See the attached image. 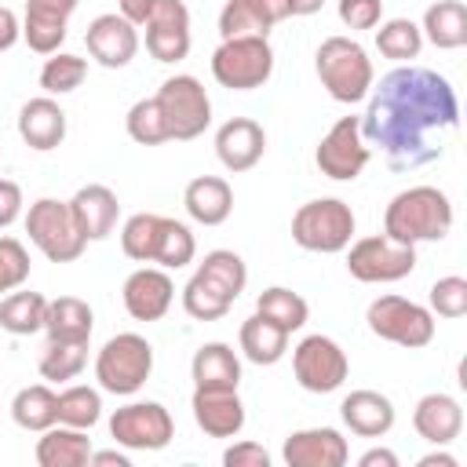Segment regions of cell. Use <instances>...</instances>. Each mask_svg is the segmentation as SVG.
<instances>
[{"label": "cell", "instance_id": "cell-55", "mask_svg": "<svg viewBox=\"0 0 467 467\" xmlns=\"http://www.w3.org/2000/svg\"><path fill=\"white\" fill-rule=\"evenodd\" d=\"M420 467H460V460L452 452H427L420 456Z\"/></svg>", "mask_w": 467, "mask_h": 467}, {"label": "cell", "instance_id": "cell-15", "mask_svg": "<svg viewBox=\"0 0 467 467\" xmlns=\"http://www.w3.org/2000/svg\"><path fill=\"white\" fill-rule=\"evenodd\" d=\"M120 299H124V310L135 321H161L171 310L175 281L168 277L164 266H139V270H131L124 277Z\"/></svg>", "mask_w": 467, "mask_h": 467}, {"label": "cell", "instance_id": "cell-19", "mask_svg": "<svg viewBox=\"0 0 467 467\" xmlns=\"http://www.w3.org/2000/svg\"><path fill=\"white\" fill-rule=\"evenodd\" d=\"M69 212H73V223H77V230H80L84 241H106L117 230L120 201H117V193L109 186L88 182V186H80L69 197Z\"/></svg>", "mask_w": 467, "mask_h": 467}, {"label": "cell", "instance_id": "cell-11", "mask_svg": "<svg viewBox=\"0 0 467 467\" xmlns=\"http://www.w3.org/2000/svg\"><path fill=\"white\" fill-rule=\"evenodd\" d=\"M350 372V361H347V350L332 339V336H306L292 347V376L303 390L310 394H332L343 387Z\"/></svg>", "mask_w": 467, "mask_h": 467}, {"label": "cell", "instance_id": "cell-52", "mask_svg": "<svg viewBox=\"0 0 467 467\" xmlns=\"http://www.w3.org/2000/svg\"><path fill=\"white\" fill-rule=\"evenodd\" d=\"M358 467H398V456L390 449H368L358 456Z\"/></svg>", "mask_w": 467, "mask_h": 467}, {"label": "cell", "instance_id": "cell-36", "mask_svg": "<svg viewBox=\"0 0 467 467\" xmlns=\"http://www.w3.org/2000/svg\"><path fill=\"white\" fill-rule=\"evenodd\" d=\"M84 77H88V58L69 55V51L47 55L44 66H40V88H44V95H51V99L77 91V88L84 84Z\"/></svg>", "mask_w": 467, "mask_h": 467}, {"label": "cell", "instance_id": "cell-4", "mask_svg": "<svg viewBox=\"0 0 467 467\" xmlns=\"http://www.w3.org/2000/svg\"><path fill=\"white\" fill-rule=\"evenodd\" d=\"M150 372H153V347L139 332H117L95 354V379H99V390L106 394L128 398L142 390Z\"/></svg>", "mask_w": 467, "mask_h": 467}, {"label": "cell", "instance_id": "cell-54", "mask_svg": "<svg viewBox=\"0 0 467 467\" xmlns=\"http://www.w3.org/2000/svg\"><path fill=\"white\" fill-rule=\"evenodd\" d=\"M325 0H288V15L292 18H306V15H317Z\"/></svg>", "mask_w": 467, "mask_h": 467}, {"label": "cell", "instance_id": "cell-33", "mask_svg": "<svg viewBox=\"0 0 467 467\" xmlns=\"http://www.w3.org/2000/svg\"><path fill=\"white\" fill-rule=\"evenodd\" d=\"M255 314H263L266 321H274L277 328H285L288 336L299 332L310 317V306L299 292L285 288V285H274V288H263L259 299H255Z\"/></svg>", "mask_w": 467, "mask_h": 467}, {"label": "cell", "instance_id": "cell-10", "mask_svg": "<svg viewBox=\"0 0 467 467\" xmlns=\"http://www.w3.org/2000/svg\"><path fill=\"white\" fill-rule=\"evenodd\" d=\"M347 248V274L361 285H390L416 270V244H401L387 234L361 237Z\"/></svg>", "mask_w": 467, "mask_h": 467}, {"label": "cell", "instance_id": "cell-29", "mask_svg": "<svg viewBox=\"0 0 467 467\" xmlns=\"http://www.w3.org/2000/svg\"><path fill=\"white\" fill-rule=\"evenodd\" d=\"M237 339H241V354L252 365H277L288 354V332L266 321L263 314H252L248 321H241Z\"/></svg>", "mask_w": 467, "mask_h": 467}, {"label": "cell", "instance_id": "cell-18", "mask_svg": "<svg viewBox=\"0 0 467 467\" xmlns=\"http://www.w3.org/2000/svg\"><path fill=\"white\" fill-rule=\"evenodd\" d=\"M281 456L288 467H343L350 449L336 427H303L285 438Z\"/></svg>", "mask_w": 467, "mask_h": 467}, {"label": "cell", "instance_id": "cell-6", "mask_svg": "<svg viewBox=\"0 0 467 467\" xmlns=\"http://www.w3.org/2000/svg\"><path fill=\"white\" fill-rule=\"evenodd\" d=\"M365 325L376 339L398 343L405 350H420L434 339V314L405 296H376L365 310Z\"/></svg>", "mask_w": 467, "mask_h": 467}, {"label": "cell", "instance_id": "cell-53", "mask_svg": "<svg viewBox=\"0 0 467 467\" xmlns=\"http://www.w3.org/2000/svg\"><path fill=\"white\" fill-rule=\"evenodd\" d=\"M88 463H95V467H131V460L124 452H117V449H106V452H95L91 449V460Z\"/></svg>", "mask_w": 467, "mask_h": 467}, {"label": "cell", "instance_id": "cell-32", "mask_svg": "<svg viewBox=\"0 0 467 467\" xmlns=\"http://www.w3.org/2000/svg\"><path fill=\"white\" fill-rule=\"evenodd\" d=\"M230 306H234V296L226 288H219L208 274L193 270V277L182 288V310L193 321H219V317L230 314Z\"/></svg>", "mask_w": 467, "mask_h": 467}, {"label": "cell", "instance_id": "cell-37", "mask_svg": "<svg viewBox=\"0 0 467 467\" xmlns=\"http://www.w3.org/2000/svg\"><path fill=\"white\" fill-rule=\"evenodd\" d=\"M99 420H102V394H99L95 387L69 383V387L58 394V423L91 431Z\"/></svg>", "mask_w": 467, "mask_h": 467}, {"label": "cell", "instance_id": "cell-35", "mask_svg": "<svg viewBox=\"0 0 467 467\" xmlns=\"http://www.w3.org/2000/svg\"><path fill=\"white\" fill-rule=\"evenodd\" d=\"M376 47L390 62H412L423 47V33L412 18H387L376 29Z\"/></svg>", "mask_w": 467, "mask_h": 467}, {"label": "cell", "instance_id": "cell-22", "mask_svg": "<svg viewBox=\"0 0 467 467\" xmlns=\"http://www.w3.org/2000/svg\"><path fill=\"white\" fill-rule=\"evenodd\" d=\"M412 427H416V434L423 441H431V445L441 449V445H449V441L460 438V431H463V409H460V401L452 394H441V390L423 394L416 401V409H412Z\"/></svg>", "mask_w": 467, "mask_h": 467}, {"label": "cell", "instance_id": "cell-39", "mask_svg": "<svg viewBox=\"0 0 467 467\" xmlns=\"http://www.w3.org/2000/svg\"><path fill=\"white\" fill-rule=\"evenodd\" d=\"M157 230H161V215L157 212H135V215H128L124 226H120V248H124V255L135 259V263H153Z\"/></svg>", "mask_w": 467, "mask_h": 467}, {"label": "cell", "instance_id": "cell-46", "mask_svg": "<svg viewBox=\"0 0 467 467\" xmlns=\"http://www.w3.org/2000/svg\"><path fill=\"white\" fill-rule=\"evenodd\" d=\"M241 4H244L248 18L255 22L259 36H270V29L288 18V0H241Z\"/></svg>", "mask_w": 467, "mask_h": 467}, {"label": "cell", "instance_id": "cell-16", "mask_svg": "<svg viewBox=\"0 0 467 467\" xmlns=\"http://www.w3.org/2000/svg\"><path fill=\"white\" fill-rule=\"evenodd\" d=\"M84 44H88V55L106 66V69H124L135 51H139V29L124 18V15H99L88 22V33H84Z\"/></svg>", "mask_w": 467, "mask_h": 467}, {"label": "cell", "instance_id": "cell-12", "mask_svg": "<svg viewBox=\"0 0 467 467\" xmlns=\"http://www.w3.org/2000/svg\"><path fill=\"white\" fill-rule=\"evenodd\" d=\"M109 438L131 452H161L175 438V420L161 401H128L109 416Z\"/></svg>", "mask_w": 467, "mask_h": 467}, {"label": "cell", "instance_id": "cell-47", "mask_svg": "<svg viewBox=\"0 0 467 467\" xmlns=\"http://www.w3.org/2000/svg\"><path fill=\"white\" fill-rule=\"evenodd\" d=\"M223 467H270V452L259 441H234L223 452Z\"/></svg>", "mask_w": 467, "mask_h": 467}, {"label": "cell", "instance_id": "cell-17", "mask_svg": "<svg viewBox=\"0 0 467 467\" xmlns=\"http://www.w3.org/2000/svg\"><path fill=\"white\" fill-rule=\"evenodd\" d=\"M266 153V131L259 120L252 117H230L226 124H219L215 131V157L226 171L241 175L252 171Z\"/></svg>", "mask_w": 467, "mask_h": 467}, {"label": "cell", "instance_id": "cell-26", "mask_svg": "<svg viewBox=\"0 0 467 467\" xmlns=\"http://www.w3.org/2000/svg\"><path fill=\"white\" fill-rule=\"evenodd\" d=\"M88 460H91L88 431L66 427V423H51L47 431H40V441H36L40 467H84Z\"/></svg>", "mask_w": 467, "mask_h": 467}, {"label": "cell", "instance_id": "cell-28", "mask_svg": "<svg viewBox=\"0 0 467 467\" xmlns=\"http://www.w3.org/2000/svg\"><path fill=\"white\" fill-rule=\"evenodd\" d=\"M423 40H431L441 51H456L467 44V7L460 0H438L423 11V26H420Z\"/></svg>", "mask_w": 467, "mask_h": 467}, {"label": "cell", "instance_id": "cell-13", "mask_svg": "<svg viewBox=\"0 0 467 467\" xmlns=\"http://www.w3.org/2000/svg\"><path fill=\"white\" fill-rule=\"evenodd\" d=\"M372 150L361 139V117H339L317 142L314 150V164L321 175L336 179V182H354L365 164H368Z\"/></svg>", "mask_w": 467, "mask_h": 467}, {"label": "cell", "instance_id": "cell-51", "mask_svg": "<svg viewBox=\"0 0 467 467\" xmlns=\"http://www.w3.org/2000/svg\"><path fill=\"white\" fill-rule=\"evenodd\" d=\"M153 4L157 0H117V7H120V15L139 29V26H146V18L153 15Z\"/></svg>", "mask_w": 467, "mask_h": 467}, {"label": "cell", "instance_id": "cell-2", "mask_svg": "<svg viewBox=\"0 0 467 467\" xmlns=\"http://www.w3.org/2000/svg\"><path fill=\"white\" fill-rule=\"evenodd\" d=\"M452 230V201L438 186H409L390 197L383 212V234L401 244L441 241Z\"/></svg>", "mask_w": 467, "mask_h": 467}, {"label": "cell", "instance_id": "cell-21", "mask_svg": "<svg viewBox=\"0 0 467 467\" xmlns=\"http://www.w3.org/2000/svg\"><path fill=\"white\" fill-rule=\"evenodd\" d=\"M18 135L29 150L47 153L66 139V109L51 95H36L18 109Z\"/></svg>", "mask_w": 467, "mask_h": 467}, {"label": "cell", "instance_id": "cell-20", "mask_svg": "<svg viewBox=\"0 0 467 467\" xmlns=\"http://www.w3.org/2000/svg\"><path fill=\"white\" fill-rule=\"evenodd\" d=\"M193 423L208 438H237L244 427V401L237 390H201L193 387Z\"/></svg>", "mask_w": 467, "mask_h": 467}, {"label": "cell", "instance_id": "cell-3", "mask_svg": "<svg viewBox=\"0 0 467 467\" xmlns=\"http://www.w3.org/2000/svg\"><path fill=\"white\" fill-rule=\"evenodd\" d=\"M314 69H317L321 88L343 106L368 99V91L376 84L368 51L350 36H325L314 51Z\"/></svg>", "mask_w": 467, "mask_h": 467}, {"label": "cell", "instance_id": "cell-14", "mask_svg": "<svg viewBox=\"0 0 467 467\" xmlns=\"http://www.w3.org/2000/svg\"><path fill=\"white\" fill-rule=\"evenodd\" d=\"M146 51L157 62H182L190 55V11L182 0H157L146 18Z\"/></svg>", "mask_w": 467, "mask_h": 467}, {"label": "cell", "instance_id": "cell-49", "mask_svg": "<svg viewBox=\"0 0 467 467\" xmlns=\"http://www.w3.org/2000/svg\"><path fill=\"white\" fill-rule=\"evenodd\" d=\"M77 4H80V0H26V11H33V15H47V18H62V22H69V15L77 11Z\"/></svg>", "mask_w": 467, "mask_h": 467}, {"label": "cell", "instance_id": "cell-27", "mask_svg": "<svg viewBox=\"0 0 467 467\" xmlns=\"http://www.w3.org/2000/svg\"><path fill=\"white\" fill-rule=\"evenodd\" d=\"M91 328H95V314H91V306L84 299H77V296L47 299V314H44L47 339H58V343H88L91 339Z\"/></svg>", "mask_w": 467, "mask_h": 467}, {"label": "cell", "instance_id": "cell-5", "mask_svg": "<svg viewBox=\"0 0 467 467\" xmlns=\"http://www.w3.org/2000/svg\"><path fill=\"white\" fill-rule=\"evenodd\" d=\"M354 212L347 201L339 197H314L306 204L296 208L292 215V241L303 252H317V255H336L350 244L354 237Z\"/></svg>", "mask_w": 467, "mask_h": 467}, {"label": "cell", "instance_id": "cell-9", "mask_svg": "<svg viewBox=\"0 0 467 467\" xmlns=\"http://www.w3.org/2000/svg\"><path fill=\"white\" fill-rule=\"evenodd\" d=\"M157 106L161 117L168 124V135L175 142H190L197 135H204V128L212 124V99L204 91V84L190 73H175L157 88Z\"/></svg>", "mask_w": 467, "mask_h": 467}, {"label": "cell", "instance_id": "cell-31", "mask_svg": "<svg viewBox=\"0 0 467 467\" xmlns=\"http://www.w3.org/2000/svg\"><path fill=\"white\" fill-rule=\"evenodd\" d=\"M11 420L22 431H47L51 423H58V394L47 383H29L11 398Z\"/></svg>", "mask_w": 467, "mask_h": 467}, {"label": "cell", "instance_id": "cell-48", "mask_svg": "<svg viewBox=\"0 0 467 467\" xmlns=\"http://www.w3.org/2000/svg\"><path fill=\"white\" fill-rule=\"evenodd\" d=\"M22 186L15 179H0V230H7L22 215Z\"/></svg>", "mask_w": 467, "mask_h": 467}, {"label": "cell", "instance_id": "cell-8", "mask_svg": "<svg viewBox=\"0 0 467 467\" xmlns=\"http://www.w3.org/2000/svg\"><path fill=\"white\" fill-rule=\"evenodd\" d=\"M26 234L36 244V252L51 263H73L88 248V241L80 237V230L73 223L69 201H58V197H40V201L29 204Z\"/></svg>", "mask_w": 467, "mask_h": 467}, {"label": "cell", "instance_id": "cell-34", "mask_svg": "<svg viewBox=\"0 0 467 467\" xmlns=\"http://www.w3.org/2000/svg\"><path fill=\"white\" fill-rule=\"evenodd\" d=\"M193 255H197V241H193L190 226L171 219V215H161V230H157V244H153V263L164 266V270H179V266L193 263Z\"/></svg>", "mask_w": 467, "mask_h": 467}, {"label": "cell", "instance_id": "cell-30", "mask_svg": "<svg viewBox=\"0 0 467 467\" xmlns=\"http://www.w3.org/2000/svg\"><path fill=\"white\" fill-rule=\"evenodd\" d=\"M44 314H47V296H40L33 288H11L0 299V328L11 336L44 332Z\"/></svg>", "mask_w": 467, "mask_h": 467}, {"label": "cell", "instance_id": "cell-24", "mask_svg": "<svg viewBox=\"0 0 467 467\" xmlns=\"http://www.w3.org/2000/svg\"><path fill=\"white\" fill-rule=\"evenodd\" d=\"M182 204H186V215L201 226H219L230 219L234 212V190L223 175H197L186 182L182 190Z\"/></svg>", "mask_w": 467, "mask_h": 467}, {"label": "cell", "instance_id": "cell-50", "mask_svg": "<svg viewBox=\"0 0 467 467\" xmlns=\"http://www.w3.org/2000/svg\"><path fill=\"white\" fill-rule=\"evenodd\" d=\"M22 40V22L11 7H0V51H11Z\"/></svg>", "mask_w": 467, "mask_h": 467}, {"label": "cell", "instance_id": "cell-45", "mask_svg": "<svg viewBox=\"0 0 467 467\" xmlns=\"http://www.w3.org/2000/svg\"><path fill=\"white\" fill-rule=\"evenodd\" d=\"M339 22L347 29H376L383 22V0H339Z\"/></svg>", "mask_w": 467, "mask_h": 467}, {"label": "cell", "instance_id": "cell-42", "mask_svg": "<svg viewBox=\"0 0 467 467\" xmlns=\"http://www.w3.org/2000/svg\"><path fill=\"white\" fill-rule=\"evenodd\" d=\"M66 26L69 22H62V18H47V15L26 11V18H22V40L36 55H55L62 47V40H66Z\"/></svg>", "mask_w": 467, "mask_h": 467}, {"label": "cell", "instance_id": "cell-23", "mask_svg": "<svg viewBox=\"0 0 467 467\" xmlns=\"http://www.w3.org/2000/svg\"><path fill=\"white\" fill-rule=\"evenodd\" d=\"M339 416H343L350 434H358V438H383L394 427V401L387 394H379V390L361 387V390H350L343 398Z\"/></svg>", "mask_w": 467, "mask_h": 467}, {"label": "cell", "instance_id": "cell-38", "mask_svg": "<svg viewBox=\"0 0 467 467\" xmlns=\"http://www.w3.org/2000/svg\"><path fill=\"white\" fill-rule=\"evenodd\" d=\"M88 365V343H58L47 339L44 354H40V376L47 383H69L84 372Z\"/></svg>", "mask_w": 467, "mask_h": 467}, {"label": "cell", "instance_id": "cell-44", "mask_svg": "<svg viewBox=\"0 0 467 467\" xmlns=\"http://www.w3.org/2000/svg\"><path fill=\"white\" fill-rule=\"evenodd\" d=\"M29 252L18 237H0V296L11 288H22L29 277Z\"/></svg>", "mask_w": 467, "mask_h": 467}, {"label": "cell", "instance_id": "cell-40", "mask_svg": "<svg viewBox=\"0 0 467 467\" xmlns=\"http://www.w3.org/2000/svg\"><path fill=\"white\" fill-rule=\"evenodd\" d=\"M124 128H128V135H131L139 146H161V142H171L157 99H139V102H131V109H128V117H124Z\"/></svg>", "mask_w": 467, "mask_h": 467}, {"label": "cell", "instance_id": "cell-25", "mask_svg": "<svg viewBox=\"0 0 467 467\" xmlns=\"http://www.w3.org/2000/svg\"><path fill=\"white\" fill-rule=\"evenodd\" d=\"M190 376H193V387L201 390H237L241 383V358L234 354L230 343H201L193 350V361H190Z\"/></svg>", "mask_w": 467, "mask_h": 467}, {"label": "cell", "instance_id": "cell-7", "mask_svg": "<svg viewBox=\"0 0 467 467\" xmlns=\"http://www.w3.org/2000/svg\"><path fill=\"white\" fill-rule=\"evenodd\" d=\"M274 73V47L266 36H230L212 51V77L230 91L263 88Z\"/></svg>", "mask_w": 467, "mask_h": 467}, {"label": "cell", "instance_id": "cell-1", "mask_svg": "<svg viewBox=\"0 0 467 467\" xmlns=\"http://www.w3.org/2000/svg\"><path fill=\"white\" fill-rule=\"evenodd\" d=\"M460 102L445 77L423 66H398L368 91L361 117V139L376 146L394 171H416L434 164L445 146V131H456Z\"/></svg>", "mask_w": 467, "mask_h": 467}, {"label": "cell", "instance_id": "cell-43", "mask_svg": "<svg viewBox=\"0 0 467 467\" xmlns=\"http://www.w3.org/2000/svg\"><path fill=\"white\" fill-rule=\"evenodd\" d=\"M431 314H438V317H449V321H456V317H463L467 314V281L460 277V274H449V277H438L434 285H431Z\"/></svg>", "mask_w": 467, "mask_h": 467}, {"label": "cell", "instance_id": "cell-41", "mask_svg": "<svg viewBox=\"0 0 467 467\" xmlns=\"http://www.w3.org/2000/svg\"><path fill=\"white\" fill-rule=\"evenodd\" d=\"M197 270L201 274H208L219 288H226L234 299L244 292V285H248V266H244V259L237 255V252H230V248H212L201 263H197Z\"/></svg>", "mask_w": 467, "mask_h": 467}]
</instances>
